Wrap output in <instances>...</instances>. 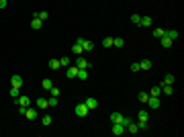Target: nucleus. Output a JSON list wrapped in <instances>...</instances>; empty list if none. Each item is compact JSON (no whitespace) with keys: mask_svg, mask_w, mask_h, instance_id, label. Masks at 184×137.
I'll use <instances>...</instances> for the list:
<instances>
[{"mask_svg":"<svg viewBox=\"0 0 184 137\" xmlns=\"http://www.w3.org/2000/svg\"><path fill=\"white\" fill-rule=\"evenodd\" d=\"M41 86H43L45 90H51V88H53V80H49V78H45V80H41Z\"/></svg>","mask_w":184,"mask_h":137,"instance_id":"a211bd4d","label":"nucleus"},{"mask_svg":"<svg viewBox=\"0 0 184 137\" xmlns=\"http://www.w3.org/2000/svg\"><path fill=\"white\" fill-rule=\"evenodd\" d=\"M74 111H76L78 117H86V115H88V106H86L84 103H80V104H76V109H74Z\"/></svg>","mask_w":184,"mask_h":137,"instance_id":"7ed1b4c3","label":"nucleus"},{"mask_svg":"<svg viewBox=\"0 0 184 137\" xmlns=\"http://www.w3.org/2000/svg\"><path fill=\"white\" fill-rule=\"evenodd\" d=\"M78 76V66H70L68 68V78H76Z\"/></svg>","mask_w":184,"mask_h":137,"instance_id":"dca6fc26","label":"nucleus"},{"mask_svg":"<svg viewBox=\"0 0 184 137\" xmlns=\"http://www.w3.org/2000/svg\"><path fill=\"white\" fill-rule=\"evenodd\" d=\"M35 106L37 109H47L49 104H47V98H35Z\"/></svg>","mask_w":184,"mask_h":137,"instance_id":"6e6552de","label":"nucleus"},{"mask_svg":"<svg viewBox=\"0 0 184 137\" xmlns=\"http://www.w3.org/2000/svg\"><path fill=\"white\" fill-rule=\"evenodd\" d=\"M76 78H78V80H88V72H86V70H78V76H76Z\"/></svg>","mask_w":184,"mask_h":137,"instance_id":"b1692460","label":"nucleus"},{"mask_svg":"<svg viewBox=\"0 0 184 137\" xmlns=\"http://www.w3.org/2000/svg\"><path fill=\"white\" fill-rule=\"evenodd\" d=\"M160 86H162V92H164L166 96H172V94H174L172 86H168V84H160Z\"/></svg>","mask_w":184,"mask_h":137,"instance_id":"2eb2a0df","label":"nucleus"},{"mask_svg":"<svg viewBox=\"0 0 184 137\" xmlns=\"http://www.w3.org/2000/svg\"><path fill=\"white\" fill-rule=\"evenodd\" d=\"M137 129H139V131H147V121H139Z\"/></svg>","mask_w":184,"mask_h":137,"instance_id":"2f4dec72","label":"nucleus"},{"mask_svg":"<svg viewBox=\"0 0 184 137\" xmlns=\"http://www.w3.org/2000/svg\"><path fill=\"white\" fill-rule=\"evenodd\" d=\"M102 45L104 47H113V37H104V39H102Z\"/></svg>","mask_w":184,"mask_h":137,"instance_id":"7c9ffc66","label":"nucleus"},{"mask_svg":"<svg viewBox=\"0 0 184 137\" xmlns=\"http://www.w3.org/2000/svg\"><path fill=\"white\" fill-rule=\"evenodd\" d=\"M131 72H139V61H135V64H131Z\"/></svg>","mask_w":184,"mask_h":137,"instance_id":"4c0bfd02","label":"nucleus"},{"mask_svg":"<svg viewBox=\"0 0 184 137\" xmlns=\"http://www.w3.org/2000/svg\"><path fill=\"white\" fill-rule=\"evenodd\" d=\"M41 27H43V21H41V19H37V16H33V21H31V29L37 31V29H41Z\"/></svg>","mask_w":184,"mask_h":137,"instance_id":"1a4fd4ad","label":"nucleus"},{"mask_svg":"<svg viewBox=\"0 0 184 137\" xmlns=\"http://www.w3.org/2000/svg\"><path fill=\"white\" fill-rule=\"evenodd\" d=\"M139 21H141V14H131V23L133 25H139Z\"/></svg>","mask_w":184,"mask_h":137,"instance_id":"e433bc0d","label":"nucleus"},{"mask_svg":"<svg viewBox=\"0 0 184 137\" xmlns=\"http://www.w3.org/2000/svg\"><path fill=\"white\" fill-rule=\"evenodd\" d=\"M84 104L88 106V111H92V109H96V106H98L96 98H86V100H84Z\"/></svg>","mask_w":184,"mask_h":137,"instance_id":"9d476101","label":"nucleus"},{"mask_svg":"<svg viewBox=\"0 0 184 137\" xmlns=\"http://www.w3.org/2000/svg\"><path fill=\"white\" fill-rule=\"evenodd\" d=\"M164 35H166L164 29H153V37H158V39H160V37H164Z\"/></svg>","mask_w":184,"mask_h":137,"instance_id":"473e14b6","label":"nucleus"},{"mask_svg":"<svg viewBox=\"0 0 184 137\" xmlns=\"http://www.w3.org/2000/svg\"><path fill=\"white\" fill-rule=\"evenodd\" d=\"M31 98L29 96H19V98H14V104H23V106H31Z\"/></svg>","mask_w":184,"mask_h":137,"instance_id":"39448f33","label":"nucleus"},{"mask_svg":"<svg viewBox=\"0 0 184 137\" xmlns=\"http://www.w3.org/2000/svg\"><path fill=\"white\" fill-rule=\"evenodd\" d=\"M139 70H145V72L151 70V61L150 59H141V61H139Z\"/></svg>","mask_w":184,"mask_h":137,"instance_id":"9b49d317","label":"nucleus"},{"mask_svg":"<svg viewBox=\"0 0 184 137\" xmlns=\"http://www.w3.org/2000/svg\"><path fill=\"white\" fill-rule=\"evenodd\" d=\"M139 25H141V27H151V16H141Z\"/></svg>","mask_w":184,"mask_h":137,"instance_id":"aec40b11","label":"nucleus"},{"mask_svg":"<svg viewBox=\"0 0 184 137\" xmlns=\"http://www.w3.org/2000/svg\"><path fill=\"white\" fill-rule=\"evenodd\" d=\"M125 133V125L123 123H113V135H123Z\"/></svg>","mask_w":184,"mask_h":137,"instance_id":"20e7f679","label":"nucleus"},{"mask_svg":"<svg viewBox=\"0 0 184 137\" xmlns=\"http://www.w3.org/2000/svg\"><path fill=\"white\" fill-rule=\"evenodd\" d=\"M147 98H150L147 92H139V94H137V100H139V103H143V104L147 103Z\"/></svg>","mask_w":184,"mask_h":137,"instance_id":"412c9836","label":"nucleus"},{"mask_svg":"<svg viewBox=\"0 0 184 137\" xmlns=\"http://www.w3.org/2000/svg\"><path fill=\"white\" fill-rule=\"evenodd\" d=\"M160 41H162V47H172V39H170V37H166V35H164V37H160Z\"/></svg>","mask_w":184,"mask_h":137,"instance_id":"4468645a","label":"nucleus"},{"mask_svg":"<svg viewBox=\"0 0 184 137\" xmlns=\"http://www.w3.org/2000/svg\"><path fill=\"white\" fill-rule=\"evenodd\" d=\"M19 90H21V88H14V86H12V88H10V92H8V94H10L12 98H19V96H21V92H19Z\"/></svg>","mask_w":184,"mask_h":137,"instance_id":"cd10ccee","label":"nucleus"},{"mask_svg":"<svg viewBox=\"0 0 184 137\" xmlns=\"http://www.w3.org/2000/svg\"><path fill=\"white\" fill-rule=\"evenodd\" d=\"M35 16H37V19H41V21H47V19H49V12H47V10H41V12H37Z\"/></svg>","mask_w":184,"mask_h":137,"instance_id":"a878e982","label":"nucleus"},{"mask_svg":"<svg viewBox=\"0 0 184 137\" xmlns=\"http://www.w3.org/2000/svg\"><path fill=\"white\" fill-rule=\"evenodd\" d=\"M162 84H168V86H172V84H174V76H172V74H166Z\"/></svg>","mask_w":184,"mask_h":137,"instance_id":"393cba45","label":"nucleus"},{"mask_svg":"<svg viewBox=\"0 0 184 137\" xmlns=\"http://www.w3.org/2000/svg\"><path fill=\"white\" fill-rule=\"evenodd\" d=\"M125 133H131V135H133V133H139L137 125H135V123H129V125L125 127Z\"/></svg>","mask_w":184,"mask_h":137,"instance_id":"f8f14e48","label":"nucleus"},{"mask_svg":"<svg viewBox=\"0 0 184 137\" xmlns=\"http://www.w3.org/2000/svg\"><path fill=\"white\" fill-rule=\"evenodd\" d=\"M137 117H139V121H147V111H139Z\"/></svg>","mask_w":184,"mask_h":137,"instance_id":"f704fd0d","label":"nucleus"},{"mask_svg":"<svg viewBox=\"0 0 184 137\" xmlns=\"http://www.w3.org/2000/svg\"><path fill=\"white\" fill-rule=\"evenodd\" d=\"M125 45V39H123V37H115V39H113V47H123Z\"/></svg>","mask_w":184,"mask_h":137,"instance_id":"6ab92c4d","label":"nucleus"},{"mask_svg":"<svg viewBox=\"0 0 184 137\" xmlns=\"http://www.w3.org/2000/svg\"><path fill=\"white\" fill-rule=\"evenodd\" d=\"M58 96H51V98H47V104H49V106H58Z\"/></svg>","mask_w":184,"mask_h":137,"instance_id":"c756f323","label":"nucleus"},{"mask_svg":"<svg viewBox=\"0 0 184 137\" xmlns=\"http://www.w3.org/2000/svg\"><path fill=\"white\" fill-rule=\"evenodd\" d=\"M121 121H123L121 113H111V123H121Z\"/></svg>","mask_w":184,"mask_h":137,"instance_id":"f3484780","label":"nucleus"},{"mask_svg":"<svg viewBox=\"0 0 184 137\" xmlns=\"http://www.w3.org/2000/svg\"><path fill=\"white\" fill-rule=\"evenodd\" d=\"M82 49H84V51H92V49H94V41H88V39H84V43H82Z\"/></svg>","mask_w":184,"mask_h":137,"instance_id":"ddd939ff","label":"nucleus"},{"mask_svg":"<svg viewBox=\"0 0 184 137\" xmlns=\"http://www.w3.org/2000/svg\"><path fill=\"white\" fill-rule=\"evenodd\" d=\"M49 68H51V70H58L59 68V59H51V61H49Z\"/></svg>","mask_w":184,"mask_h":137,"instance_id":"c9c22d12","label":"nucleus"},{"mask_svg":"<svg viewBox=\"0 0 184 137\" xmlns=\"http://www.w3.org/2000/svg\"><path fill=\"white\" fill-rule=\"evenodd\" d=\"M150 96H162V86H153L150 90Z\"/></svg>","mask_w":184,"mask_h":137,"instance_id":"5701e85b","label":"nucleus"},{"mask_svg":"<svg viewBox=\"0 0 184 137\" xmlns=\"http://www.w3.org/2000/svg\"><path fill=\"white\" fill-rule=\"evenodd\" d=\"M178 35H180V33H178L176 29H170V31H166V37H170L172 41H174V39H178Z\"/></svg>","mask_w":184,"mask_h":137,"instance_id":"4be33fe9","label":"nucleus"},{"mask_svg":"<svg viewBox=\"0 0 184 137\" xmlns=\"http://www.w3.org/2000/svg\"><path fill=\"white\" fill-rule=\"evenodd\" d=\"M49 92H51V96H59V88H55V86H53Z\"/></svg>","mask_w":184,"mask_h":137,"instance_id":"58836bf2","label":"nucleus"},{"mask_svg":"<svg viewBox=\"0 0 184 137\" xmlns=\"http://www.w3.org/2000/svg\"><path fill=\"white\" fill-rule=\"evenodd\" d=\"M0 8H6V0H0Z\"/></svg>","mask_w":184,"mask_h":137,"instance_id":"a19ab883","label":"nucleus"},{"mask_svg":"<svg viewBox=\"0 0 184 137\" xmlns=\"http://www.w3.org/2000/svg\"><path fill=\"white\" fill-rule=\"evenodd\" d=\"M10 84L14 86V88H21V86H23V78H21L19 74H14V76L10 78Z\"/></svg>","mask_w":184,"mask_h":137,"instance_id":"0eeeda50","label":"nucleus"},{"mask_svg":"<svg viewBox=\"0 0 184 137\" xmlns=\"http://www.w3.org/2000/svg\"><path fill=\"white\" fill-rule=\"evenodd\" d=\"M72 51H74L76 55H82V51H84V49H82V45H78V43H74V45H72Z\"/></svg>","mask_w":184,"mask_h":137,"instance_id":"bb28decb","label":"nucleus"},{"mask_svg":"<svg viewBox=\"0 0 184 137\" xmlns=\"http://www.w3.org/2000/svg\"><path fill=\"white\" fill-rule=\"evenodd\" d=\"M147 106H150V109H160V96H150V98H147Z\"/></svg>","mask_w":184,"mask_h":137,"instance_id":"f03ea898","label":"nucleus"},{"mask_svg":"<svg viewBox=\"0 0 184 137\" xmlns=\"http://www.w3.org/2000/svg\"><path fill=\"white\" fill-rule=\"evenodd\" d=\"M25 117H27L29 121H35V119L39 117V113H37L35 109H31V106H27V111H25Z\"/></svg>","mask_w":184,"mask_h":137,"instance_id":"423d86ee","label":"nucleus"},{"mask_svg":"<svg viewBox=\"0 0 184 137\" xmlns=\"http://www.w3.org/2000/svg\"><path fill=\"white\" fill-rule=\"evenodd\" d=\"M59 66H70V57H68V55L59 57Z\"/></svg>","mask_w":184,"mask_h":137,"instance_id":"72a5a7b5","label":"nucleus"},{"mask_svg":"<svg viewBox=\"0 0 184 137\" xmlns=\"http://www.w3.org/2000/svg\"><path fill=\"white\" fill-rule=\"evenodd\" d=\"M51 121H53V119H51V115H45V117L41 119V123H43L45 127H49V125H51Z\"/></svg>","mask_w":184,"mask_h":137,"instance_id":"c85d7f7f","label":"nucleus"},{"mask_svg":"<svg viewBox=\"0 0 184 137\" xmlns=\"http://www.w3.org/2000/svg\"><path fill=\"white\" fill-rule=\"evenodd\" d=\"M121 123H123V125H129V123H131V119H129V117H123V121H121Z\"/></svg>","mask_w":184,"mask_h":137,"instance_id":"ea45409f","label":"nucleus"},{"mask_svg":"<svg viewBox=\"0 0 184 137\" xmlns=\"http://www.w3.org/2000/svg\"><path fill=\"white\" fill-rule=\"evenodd\" d=\"M76 66H78V70H88V68H90V61H88V59H84L82 55H78V59H76Z\"/></svg>","mask_w":184,"mask_h":137,"instance_id":"f257e3e1","label":"nucleus"}]
</instances>
